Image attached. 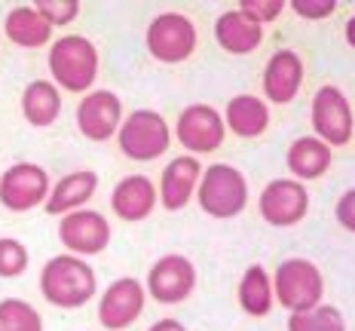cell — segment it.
<instances>
[{"label": "cell", "instance_id": "cell-7", "mask_svg": "<svg viewBox=\"0 0 355 331\" xmlns=\"http://www.w3.org/2000/svg\"><path fill=\"white\" fill-rule=\"evenodd\" d=\"M49 194V175L34 163H16L0 178V203L10 212H28Z\"/></svg>", "mask_w": 355, "mask_h": 331}, {"label": "cell", "instance_id": "cell-24", "mask_svg": "<svg viewBox=\"0 0 355 331\" xmlns=\"http://www.w3.org/2000/svg\"><path fill=\"white\" fill-rule=\"evenodd\" d=\"M239 304L248 316H266L272 310V282L261 264L245 270L239 282Z\"/></svg>", "mask_w": 355, "mask_h": 331}, {"label": "cell", "instance_id": "cell-15", "mask_svg": "<svg viewBox=\"0 0 355 331\" xmlns=\"http://www.w3.org/2000/svg\"><path fill=\"white\" fill-rule=\"evenodd\" d=\"M300 80H303L300 56L291 53V49H279L263 68V92L276 105H288L300 92Z\"/></svg>", "mask_w": 355, "mask_h": 331}, {"label": "cell", "instance_id": "cell-1", "mask_svg": "<svg viewBox=\"0 0 355 331\" xmlns=\"http://www.w3.org/2000/svg\"><path fill=\"white\" fill-rule=\"evenodd\" d=\"M40 291L53 307L77 310L95 294V273L86 261L71 255H58L46 261L40 273Z\"/></svg>", "mask_w": 355, "mask_h": 331}, {"label": "cell", "instance_id": "cell-4", "mask_svg": "<svg viewBox=\"0 0 355 331\" xmlns=\"http://www.w3.org/2000/svg\"><path fill=\"white\" fill-rule=\"evenodd\" d=\"M248 203V184L239 169L214 163L202 172L199 184V205L211 218H236Z\"/></svg>", "mask_w": 355, "mask_h": 331}, {"label": "cell", "instance_id": "cell-10", "mask_svg": "<svg viewBox=\"0 0 355 331\" xmlns=\"http://www.w3.org/2000/svg\"><path fill=\"white\" fill-rule=\"evenodd\" d=\"M313 126L324 144H346L352 138V110L337 86H322L313 99Z\"/></svg>", "mask_w": 355, "mask_h": 331}, {"label": "cell", "instance_id": "cell-16", "mask_svg": "<svg viewBox=\"0 0 355 331\" xmlns=\"http://www.w3.org/2000/svg\"><path fill=\"white\" fill-rule=\"evenodd\" d=\"M199 172H202V166H199V160H193V157H178L162 169L159 196L168 212H178L190 203L193 187L199 184Z\"/></svg>", "mask_w": 355, "mask_h": 331}, {"label": "cell", "instance_id": "cell-23", "mask_svg": "<svg viewBox=\"0 0 355 331\" xmlns=\"http://www.w3.org/2000/svg\"><path fill=\"white\" fill-rule=\"evenodd\" d=\"M21 110L31 126H49L55 123L58 110H62V95L49 80H34L25 92H21Z\"/></svg>", "mask_w": 355, "mask_h": 331}, {"label": "cell", "instance_id": "cell-17", "mask_svg": "<svg viewBox=\"0 0 355 331\" xmlns=\"http://www.w3.org/2000/svg\"><path fill=\"white\" fill-rule=\"evenodd\" d=\"M110 205L123 221H144L157 205V190H153V181L144 178V175H129L114 187V196H110Z\"/></svg>", "mask_w": 355, "mask_h": 331}, {"label": "cell", "instance_id": "cell-3", "mask_svg": "<svg viewBox=\"0 0 355 331\" xmlns=\"http://www.w3.org/2000/svg\"><path fill=\"white\" fill-rule=\"evenodd\" d=\"M324 291V279L313 261L288 257L276 270V300L291 313H303L319 307Z\"/></svg>", "mask_w": 355, "mask_h": 331}, {"label": "cell", "instance_id": "cell-13", "mask_svg": "<svg viewBox=\"0 0 355 331\" xmlns=\"http://www.w3.org/2000/svg\"><path fill=\"white\" fill-rule=\"evenodd\" d=\"M58 239L77 255H98L105 252L110 242V227L98 212L80 209L64 215L62 227H58Z\"/></svg>", "mask_w": 355, "mask_h": 331}, {"label": "cell", "instance_id": "cell-8", "mask_svg": "<svg viewBox=\"0 0 355 331\" xmlns=\"http://www.w3.org/2000/svg\"><path fill=\"white\" fill-rule=\"evenodd\" d=\"M196 289V267L184 255H166L147 273V291L159 304H178Z\"/></svg>", "mask_w": 355, "mask_h": 331}, {"label": "cell", "instance_id": "cell-6", "mask_svg": "<svg viewBox=\"0 0 355 331\" xmlns=\"http://www.w3.org/2000/svg\"><path fill=\"white\" fill-rule=\"evenodd\" d=\"M147 49L157 62L178 65L187 62L196 49V28L181 12H162L147 28Z\"/></svg>", "mask_w": 355, "mask_h": 331}, {"label": "cell", "instance_id": "cell-12", "mask_svg": "<svg viewBox=\"0 0 355 331\" xmlns=\"http://www.w3.org/2000/svg\"><path fill=\"white\" fill-rule=\"evenodd\" d=\"M120 120H123V105L107 90L89 92L77 108V126L89 142H107L120 129Z\"/></svg>", "mask_w": 355, "mask_h": 331}, {"label": "cell", "instance_id": "cell-28", "mask_svg": "<svg viewBox=\"0 0 355 331\" xmlns=\"http://www.w3.org/2000/svg\"><path fill=\"white\" fill-rule=\"evenodd\" d=\"M34 10L40 12L49 25H68V22L77 19L80 3L77 0H37Z\"/></svg>", "mask_w": 355, "mask_h": 331}, {"label": "cell", "instance_id": "cell-5", "mask_svg": "<svg viewBox=\"0 0 355 331\" xmlns=\"http://www.w3.org/2000/svg\"><path fill=\"white\" fill-rule=\"evenodd\" d=\"M168 144H172V135L157 110H132L120 126V151L135 163L162 157Z\"/></svg>", "mask_w": 355, "mask_h": 331}, {"label": "cell", "instance_id": "cell-27", "mask_svg": "<svg viewBox=\"0 0 355 331\" xmlns=\"http://www.w3.org/2000/svg\"><path fill=\"white\" fill-rule=\"evenodd\" d=\"M28 267V248L19 239H0V276H21Z\"/></svg>", "mask_w": 355, "mask_h": 331}, {"label": "cell", "instance_id": "cell-26", "mask_svg": "<svg viewBox=\"0 0 355 331\" xmlns=\"http://www.w3.org/2000/svg\"><path fill=\"white\" fill-rule=\"evenodd\" d=\"M0 331H43V319L31 304L6 298L0 300Z\"/></svg>", "mask_w": 355, "mask_h": 331}, {"label": "cell", "instance_id": "cell-22", "mask_svg": "<svg viewBox=\"0 0 355 331\" xmlns=\"http://www.w3.org/2000/svg\"><path fill=\"white\" fill-rule=\"evenodd\" d=\"M53 34V25L34 10V6H16V10L6 16V37H10L16 46H43Z\"/></svg>", "mask_w": 355, "mask_h": 331}, {"label": "cell", "instance_id": "cell-33", "mask_svg": "<svg viewBox=\"0 0 355 331\" xmlns=\"http://www.w3.org/2000/svg\"><path fill=\"white\" fill-rule=\"evenodd\" d=\"M346 40H349V46H355V16L346 22Z\"/></svg>", "mask_w": 355, "mask_h": 331}, {"label": "cell", "instance_id": "cell-32", "mask_svg": "<svg viewBox=\"0 0 355 331\" xmlns=\"http://www.w3.org/2000/svg\"><path fill=\"white\" fill-rule=\"evenodd\" d=\"M150 331H187L181 325V322H175V319H159V322H153Z\"/></svg>", "mask_w": 355, "mask_h": 331}, {"label": "cell", "instance_id": "cell-19", "mask_svg": "<svg viewBox=\"0 0 355 331\" xmlns=\"http://www.w3.org/2000/svg\"><path fill=\"white\" fill-rule=\"evenodd\" d=\"M288 169L303 181L322 178L331 169V147L322 138H297L288 147Z\"/></svg>", "mask_w": 355, "mask_h": 331}, {"label": "cell", "instance_id": "cell-31", "mask_svg": "<svg viewBox=\"0 0 355 331\" xmlns=\"http://www.w3.org/2000/svg\"><path fill=\"white\" fill-rule=\"evenodd\" d=\"M337 221L340 227H346L349 233H355V190H346L337 203Z\"/></svg>", "mask_w": 355, "mask_h": 331}, {"label": "cell", "instance_id": "cell-18", "mask_svg": "<svg viewBox=\"0 0 355 331\" xmlns=\"http://www.w3.org/2000/svg\"><path fill=\"white\" fill-rule=\"evenodd\" d=\"M214 37H218L220 49H227V53H233V56L254 53L263 40L261 25H254L251 19H245L239 10L224 12V16L214 22Z\"/></svg>", "mask_w": 355, "mask_h": 331}, {"label": "cell", "instance_id": "cell-20", "mask_svg": "<svg viewBox=\"0 0 355 331\" xmlns=\"http://www.w3.org/2000/svg\"><path fill=\"white\" fill-rule=\"evenodd\" d=\"M95 187H98V175L95 172H71L55 184V190L46 200V212L49 215H62V212L80 209L83 203L92 200Z\"/></svg>", "mask_w": 355, "mask_h": 331}, {"label": "cell", "instance_id": "cell-14", "mask_svg": "<svg viewBox=\"0 0 355 331\" xmlns=\"http://www.w3.org/2000/svg\"><path fill=\"white\" fill-rule=\"evenodd\" d=\"M144 310V289L135 279H116L114 285L105 291L98 307V322L107 331H123L141 316Z\"/></svg>", "mask_w": 355, "mask_h": 331}, {"label": "cell", "instance_id": "cell-11", "mask_svg": "<svg viewBox=\"0 0 355 331\" xmlns=\"http://www.w3.org/2000/svg\"><path fill=\"white\" fill-rule=\"evenodd\" d=\"M178 142L193 153H211L224 144V120L211 105H190L178 117Z\"/></svg>", "mask_w": 355, "mask_h": 331}, {"label": "cell", "instance_id": "cell-29", "mask_svg": "<svg viewBox=\"0 0 355 331\" xmlns=\"http://www.w3.org/2000/svg\"><path fill=\"white\" fill-rule=\"evenodd\" d=\"M282 10H285L282 0H242L239 3V12L254 22V25H261V22H276Z\"/></svg>", "mask_w": 355, "mask_h": 331}, {"label": "cell", "instance_id": "cell-2", "mask_svg": "<svg viewBox=\"0 0 355 331\" xmlns=\"http://www.w3.org/2000/svg\"><path fill=\"white\" fill-rule=\"evenodd\" d=\"M49 71L62 90L83 92L95 83V74H98V49L80 34L58 37L55 46L49 49Z\"/></svg>", "mask_w": 355, "mask_h": 331}, {"label": "cell", "instance_id": "cell-25", "mask_svg": "<svg viewBox=\"0 0 355 331\" xmlns=\"http://www.w3.org/2000/svg\"><path fill=\"white\" fill-rule=\"evenodd\" d=\"M288 331H346V322H343V313H340L337 307L319 304V307H313V310L291 313Z\"/></svg>", "mask_w": 355, "mask_h": 331}, {"label": "cell", "instance_id": "cell-30", "mask_svg": "<svg viewBox=\"0 0 355 331\" xmlns=\"http://www.w3.org/2000/svg\"><path fill=\"white\" fill-rule=\"evenodd\" d=\"M291 10L303 19H328V16H334L337 3L334 0H294Z\"/></svg>", "mask_w": 355, "mask_h": 331}, {"label": "cell", "instance_id": "cell-9", "mask_svg": "<svg viewBox=\"0 0 355 331\" xmlns=\"http://www.w3.org/2000/svg\"><path fill=\"white\" fill-rule=\"evenodd\" d=\"M261 215L266 224L272 227H291L306 215L309 209V194L300 181H288V178H279V181H270L263 187L261 200Z\"/></svg>", "mask_w": 355, "mask_h": 331}, {"label": "cell", "instance_id": "cell-21", "mask_svg": "<svg viewBox=\"0 0 355 331\" xmlns=\"http://www.w3.org/2000/svg\"><path fill=\"white\" fill-rule=\"evenodd\" d=\"M227 126L239 138H257L270 126V110L254 95H236L227 105Z\"/></svg>", "mask_w": 355, "mask_h": 331}]
</instances>
